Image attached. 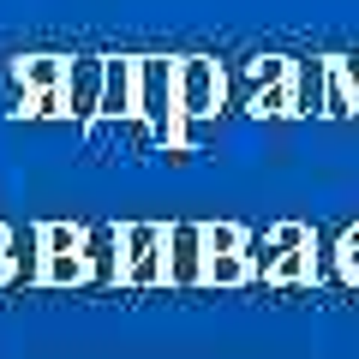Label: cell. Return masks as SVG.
Segmentation results:
<instances>
[{"mask_svg":"<svg viewBox=\"0 0 359 359\" xmlns=\"http://www.w3.org/2000/svg\"><path fill=\"white\" fill-rule=\"evenodd\" d=\"M216 72H210L204 60H192L186 72H180V102H186V114H210L216 108Z\"/></svg>","mask_w":359,"mask_h":359,"instance_id":"1","label":"cell"},{"mask_svg":"<svg viewBox=\"0 0 359 359\" xmlns=\"http://www.w3.org/2000/svg\"><path fill=\"white\" fill-rule=\"evenodd\" d=\"M138 102H144V114H150L156 126H168V102H174V90H168V66H144Z\"/></svg>","mask_w":359,"mask_h":359,"instance_id":"2","label":"cell"},{"mask_svg":"<svg viewBox=\"0 0 359 359\" xmlns=\"http://www.w3.org/2000/svg\"><path fill=\"white\" fill-rule=\"evenodd\" d=\"M108 114H126V102H132V72L126 66H114V72H108Z\"/></svg>","mask_w":359,"mask_h":359,"instance_id":"3","label":"cell"}]
</instances>
